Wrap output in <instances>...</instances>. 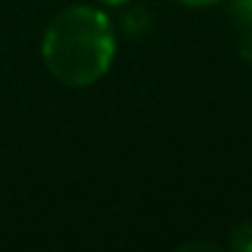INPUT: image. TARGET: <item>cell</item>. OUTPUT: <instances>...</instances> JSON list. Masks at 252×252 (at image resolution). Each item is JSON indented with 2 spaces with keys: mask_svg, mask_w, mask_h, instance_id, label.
Here are the masks:
<instances>
[{
  "mask_svg": "<svg viewBox=\"0 0 252 252\" xmlns=\"http://www.w3.org/2000/svg\"><path fill=\"white\" fill-rule=\"evenodd\" d=\"M49 73L65 87L98 82L114 60V30L100 8L68 6L49 22L41 44Z\"/></svg>",
  "mask_w": 252,
  "mask_h": 252,
  "instance_id": "obj_1",
  "label": "cell"
},
{
  "mask_svg": "<svg viewBox=\"0 0 252 252\" xmlns=\"http://www.w3.org/2000/svg\"><path fill=\"white\" fill-rule=\"evenodd\" d=\"M230 247L239 252H252V225H239L230 230Z\"/></svg>",
  "mask_w": 252,
  "mask_h": 252,
  "instance_id": "obj_3",
  "label": "cell"
},
{
  "mask_svg": "<svg viewBox=\"0 0 252 252\" xmlns=\"http://www.w3.org/2000/svg\"><path fill=\"white\" fill-rule=\"evenodd\" d=\"M239 52L247 63H252V33H244L241 35V44H239Z\"/></svg>",
  "mask_w": 252,
  "mask_h": 252,
  "instance_id": "obj_4",
  "label": "cell"
},
{
  "mask_svg": "<svg viewBox=\"0 0 252 252\" xmlns=\"http://www.w3.org/2000/svg\"><path fill=\"white\" fill-rule=\"evenodd\" d=\"M228 14L236 28L252 33V0H228Z\"/></svg>",
  "mask_w": 252,
  "mask_h": 252,
  "instance_id": "obj_2",
  "label": "cell"
},
{
  "mask_svg": "<svg viewBox=\"0 0 252 252\" xmlns=\"http://www.w3.org/2000/svg\"><path fill=\"white\" fill-rule=\"evenodd\" d=\"M179 3H185V6H214L220 0H179Z\"/></svg>",
  "mask_w": 252,
  "mask_h": 252,
  "instance_id": "obj_5",
  "label": "cell"
},
{
  "mask_svg": "<svg viewBox=\"0 0 252 252\" xmlns=\"http://www.w3.org/2000/svg\"><path fill=\"white\" fill-rule=\"evenodd\" d=\"M100 3H109V6H122V3H127V0H100Z\"/></svg>",
  "mask_w": 252,
  "mask_h": 252,
  "instance_id": "obj_6",
  "label": "cell"
}]
</instances>
